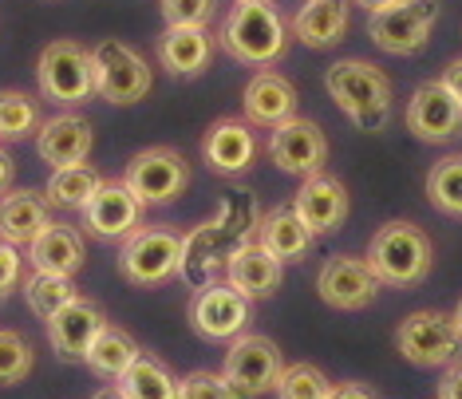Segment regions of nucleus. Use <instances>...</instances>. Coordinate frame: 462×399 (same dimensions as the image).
Instances as JSON below:
<instances>
[{"label": "nucleus", "mask_w": 462, "mask_h": 399, "mask_svg": "<svg viewBox=\"0 0 462 399\" xmlns=\"http://www.w3.org/2000/svg\"><path fill=\"white\" fill-rule=\"evenodd\" d=\"M249 312H254V301L241 297L229 281H209V285L194 289L190 329L209 344L237 340V336L249 329Z\"/></svg>", "instance_id": "obj_11"}, {"label": "nucleus", "mask_w": 462, "mask_h": 399, "mask_svg": "<svg viewBox=\"0 0 462 399\" xmlns=\"http://www.w3.org/2000/svg\"><path fill=\"white\" fill-rule=\"evenodd\" d=\"M217 36L209 28H166L154 44V60L166 76L174 79H198L214 64Z\"/></svg>", "instance_id": "obj_20"}, {"label": "nucleus", "mask_w": 462, "mask_h": 399, "mask_svg": "<svg viewBox=\"0 0 462 399\" xmlns=\"http://www.w3.org/2000/svg\"><path fill=\"white\" fill-rule=\"evenodd\" d=\"M297 88H292L289 76H281V71L273 68H261L254 79L245 83V91H241V111H245V119L254 123V127H281L285 119L297 115Z\"/></svg>", "instance_id": "obj_21"}, {"label": "nucleus", "mask_w": 462, "mask_h": 399, "mask_svg": "<svg viewBox=\"0 0 462 399\" xmlns=\"http://www.w3.org/2000/svg\"><path fill=\"white\" fill-rule=\"evenodd\" d=\"M119 273L134 289L174 281L182 273V234L166 226H139L119 249Z\"/></svg>", "instance_id": "obj_5"}, {"label": "nucleus", "mask_w": 462, "mask_h": 399, "mask_svg": "<svg viewBox=\"0 0 462 399\" xmlns=\"http://www.w3.org/2000/svg\"><path fill=\"white\" fill-rule=\"evenodd\" d=\"M40 96L56 103L60 111H76L88 99H96V60L91 48L79 40H51L36 60Z\"/></svg>", "instance_id": "obj_4"}, {"label": "nucleus", "mask_w": 462, "mask_h": 399, "mask_svg": "<svg viewBox=\"0 0 462 399\" xmlns=\"http://www.w3.org/2000/svg\"><path fill=\"white\" fill-rule=\"evenodd\" d=\"M91 146H96V127H91V119H83L79 111L51 115V119H44L36 131V154L51 166V171L88 162Z\"/></svg>", "instance_id": "obj_18"}, {"label": "nucleus", "mask_w": 462, "mask_h": 399, "mask_svg": "<svg viewBox=\"0 0 462 399\" xmlns=\"http://www.w3.org/2000/svg\"><path fill=\"white\" fill-rule=\"evenodd\" d=\"M328 387L332 380L317 364H285V372H281L273 392H277V399H324Z\"/></svg>", "instance_id": "obj_34"}, {"label": "nucleus", "mask_w": 462, "mask_h": 399, "mask_svg": "<svg viewBox=\"0 0 462 399\" xmlns=\"http://www.w3.org/2000/svg\"><path fill=\"white\" fill-rule=\"evenodd\" d=\"M439 0H392L367 13V40L387 56H415L439 24Z\"/></svg>", "instance_id": "obj_6"}, {"label": "nucleus", "mask_w": 462, "mask_h": 399, "mask_svg": "<svg viewBox=\"0 0 462 399\" xmlns=\"http://www.w3.org/2000/svg\"><path fill=\"white\" fill-rule=\"evenodd\" d=\"M395 348L415 367H450L462 352V332H458V324L450 312L419 309L411 317L399 320Z\"/></svg>", "instance_id": "obj_8"}, {"label": "nucleus", "mask_w": 462, "mask_h": 399, "mask_svg": "<svg viewBox=\"0 0 462 399\" xmlns=\"http://www.w3.org/2000/svg\"><path fill=\"white\" fill-rule=\"evenodd\" d=\"M217 48L245 68H273L289 51V24L273 0H237L217 24Z\"/></svg>", "instance_id": "obj_1"}, {"label": "nucleus", "mask_w": 462, "mask_h": 399, "mask_svg": "<svg viewBox=\"0 0 462 399\" xmlns=\"http://www.w3.org/2000/svg\"><path fill=\"white\" fill-rule=\"evenodd\" d=\"M352 5H360V8H367V13H375V8L392 5V0H352Z\"/></svg>", "instance_id": "obj_43"}, {"label": "nucleus", "mask_w": 462, "mask_h": 399, "mask_svg": "<svg viewBox=\"0 0 462 399\" xmlns=\"http://www.w3.org/2000/svg\"><path fill=\"white\" fill-rule=\"evenodd\" d=\"M439 83H443L450 96H455V99L462 103V56H458V60H450V64L443 68V76H439Z\"/></svg>", "instance_id": "obj_40"}, {"label": "nucleus", "mask_w": 462, "mask_h": 399, "mask_svg": "<svg viewBox=\"0 0 462 399\" xmlns=\"http://www.w3.org/2000/svg\"><path fill=\"white\" fill-rule=\"evenodd\" d=\"M367 265L383 289H415L435 269V246L415 222H387L367 241Z\"/></svg>", "instance_id": "obj_3"}, {"label": "nucleus", "mask_w": 462, "mask_h": 399, "mask_svg": "<svg viewBox=\"0 0 462 399\" xmlns=\"http://www.w3.org/2000/svg\"><path fill=\"white\" fill-rule=\"evenodd\" d=\"M13 178H16V162H13V154L0 146V194L13 190Z\"/></svg>", "instance_id": "obj_41"}, {"label": "nucleus", "mask_w": 462, "mask_h": 399, "mask_svg": "<svg viewBox=\"0 0 462 399\" xmlns=\"http://www.w3.org/2000/svg\"><path fill=\"white\" fill-rule=\"evenodd\" d=\"M51 226V206L44 190H8L0 194V237L28 249Z\"/></svg>", "instance_id": "obj_25"}, {"label": "nucleus", "mask_w": 462, "mask_h": 399, "mask_svg": "<svg viewBox=\"0 0 462 399\" xmlns=\"http://www.w3.org/2000/svg\"><path fill=\"white\" fill-rule=\"evenodd\" d=\"M403 123L419 143H430V146L455 143L462 135V103L450 96L439 79H427V83H419L411 91V99H407Z\"/></svg>", "instance_id": "obj_15"}, {"label": "nucleus", "mask_w": 462, "mask_h": 399, "mask_svg": "<svg viewBox=\"0 0 462 399\" xmlns=\"http://www.w3.org/2000/svg\"><path fill=\"white\" fill-rule=\"evenodd\" d=\"M257 241L281 261V265H289V261L309 257L317 237H312V229L297 218V209L292 206H273L269 214L257 222Z\"/></svg>", "instance_id": "obj_26"}, {"label": "nucleus", "mask_w": 462, "mask_h": 399, "mask_svg": "<svg viewBox=\"0 0 462 399\" xmlns=\"http://www.w3.org/2000/svg\"><path fill=\"white\" fill-rule=\"evenodd\" d=\"M123 182L134 190V198L151 206H171L190 186V162L174 151V146H146L123 171Z\"/></svg>", "instance_id": "obj_9"}, {"label": "nucleus", "mask_w": 462, "mask_h": 399, "mask_svg": "<svg viewBox=\"0 0 462 399\" xmlns=\"http://www.w3.org/2000/svg\"><path fill=\"white\" fill-rule=\"evenodd\" d=\"M285 372V356H281L277 340L261 332H241L226 352V364H222V376L237 387L241 399H261L265 392H273Z\"/></svg>", "instance_id": "obj_10"}, {"label": "nucleus", "mask_w": 462, "mask_h": 399, "mask_svg": "<svg viewBox=\"0 0 462 399\" xmlns=\"http://www.w3.org/2000/svg\"><path fill=\"white\" fill-rule=\"evenodd\" d=\"M324 399H380V395H375L367 384L348 380V384H332V387H328V395H324Z\"/></svg>", "instance_id": "obj_39"}, {"label": "nucleus", "mask_w": 462, "mask_h": 399, "mask_svg": "<svg viewBox=\"0 0 462 399\" xmlns=\"http://www.w3.org/2000/svg\"><path fill=\"white\" fill-rule=\"evenodd\" d=\"M20 285H24V254H20V246L0 237V304L13 297Z\"/></svg>", "instance_id": "obj_37"}, {"label": "nucleus", "mask_w": 462, "mask_h": 399, "mask_svg": "<svg viewBox=\"0 0 462 399\" xmlns=\"http://www.w3.org/2000/svg\"><path fill=\"white\" fill-rule=\"evenodd\" d=\"M40 131L36 99L24 91H0V143H20Z\"/></svg>", "instance_id": "obj_32"}, {"label": "nucleus", "mask_w": 462, "mask_h": 399, "mask_svg": "<svg viewBox=\"0 0 462 399\" xmlns=\"http://www.w3.org/2000/svg\"><path fill=\"white\" fill-rule=\"evenodd\" d=\"M439 399H462V360H455L439 380Z\"/></svg>", "instance_id": "obj_38"}, {"label": "nucleus", "mask_w": 462, "mask_h": 399, "mask_svg": "<svg viewBox=\"0 0 462 399\" xmlns=\"http://www.w3.org/2000/svg\"><path fill=\"white\" fill-rule=\"evenodd\" d=\"M91 60H96V99L115 103V107H131V103L146 99L154 68L139 48L123 44V40H103L91 48Z\"/></svg>", "instance_id": "obj_7"}, {"label": "nucleus", "mask_w": 462, "mask_h": 399, "mask_svg": "<svg viewBox=\"0 0 462 399\" xmlns=\"http://www.w3.org/2000/svg\"><path fill=\"white\" fill-rule=\"evenodd\" d=\"M281 277H285V265H281V261L273 257L257 237L245 241V246H241L237 254L229 257V265H226V281L249 301L273 297V292L281 289Z\"/></svg>", "instance_id": "obj_22"}, {"label": "nucleus", "mask_w": 462, "mask_h": 399, "mask_svg": "<svg viewBox=\"0 0 462 399\" xmlns=\"http://www.w3.org/2000/svg\"><path fill=\"white\" fill-rule=\"evenodd\" d=\"M234 5H237V0H234Z\"/></svg>", "instance_id": "obj_45"}, {"label": "nucleus", "mask_w": 462, "mask_h": 399, "mask_svg": "<svg viewBox=\"0 0 462 399\" xmlns=\"http://www.w3.org/2000/svg\"><path fill=\"white\" fill-rule=\"evenodd\" d=\"M292 209H297V218L312 229V237H328L348 222L352 198H348V186H344L340 178L320 171V174L300 178V190L292 198Z\"/></svg>", "instance_id": "obj_16"}, {"label": "nucleus", "mask_w": 462, "mask_h": 399, "mask_svg": "<svg viewBox=\"0 0 462 399\" xmlns=\"http://www.w3.org/2000/svg\"><path fill=\"white\" fill-rule=\"evenodd\" d=\"M103 324H107V317H103L99 301L76 292V297L48 320V344L56 348L60 360H83V352L91 348V340L99 336Z\"/></svg>", "instance_id": "obj_19"}, {"label": "nucleus", "mask_w": 462, "mask_h": 399, "mask_svg": "<svg viewBox=\"0 0 462 399\" xmlns=\"http://www.w3.org/2000/svg\"><path fill=\"white\" fill-rule=\"evenodd\" d=\"M139 356H143V348L127 329H119V324H103L99 336L91 340V348L83 352V364H88L96 376H103V380H119Z\"/></svg>", "instance_id": "obj_27"}, {"label": "nucleus", "mask_w": 462, "mask_h": 399, "mask_svg": "<svg viewBox=\"0 0 462 399\" xmlns=\"http://www.w3.org/2000/svg\"><path fill=\"white\" fill-rule=\"evenodd\" d=\"M143 214L146 206L134 198V190L123 178H111V182H103L96 194H91V202L79 209V226L88 237L96 241H127L134 229L143 226Z\"/></svg>", "instance_id": "obj_12"}, {"label": "nucleus", "mask_w": 462, "mask_h": 399, "mask_svg": "<svg viewBox=\"0 0 462 399\" xmlns=\"http://www.w3.org/2000/svg\"><path fill=\"white\" fill-rule=\"evenodd\" d=\"M352 24V0H304L300 13L292 16V36L312 51H328L348 36Z\"/></svg>", "instance_id": "obj_23"}, {"label": "nucleus", "mask_w": 462, "mask_h": 399, "mask_svg": "<svg viewBox=\"0 0 462 399\" xmlns=\"http://www.w3.org/2000/svg\"><path fill=\"white\" fill-rule=\"evenodd\" d=\"M107 182L91 162H76V166H60L48 174L44 182V198L51 209H83L91 202V194Z\"/></svg>", "instance_id": "obj_28"}, {"label": "nucleus", "mask_w": 462, "mask_h": 399, "mask_svg": "<svg viewBox=\"0 0 462 399\" xmlns=\"http://www.w3.org/2000/svg\"><path fill=\"white\" fill-rule=\"evenodd\" d=\"M450 317H455V324H458V332H462V301L455 304V312H450Z\"/></svg>", "instance_id": "obj_44"}, {"label": "nucleus", "mask_w": 462, "mask_h": 399, "mask_svg": "<svg viewBox=\"0 0 462 399\" xmlns=\"http://www.w3.org/2000/svg\"><path fill=\"white\" fill-rule=\"evenodd\" d=\"M265 151L281 174L309 178V174H320L324 162H328V135L320 131V123L292 115V119L269 131Z\"/></svg>", "instance_id": "obj_13"}, {"label": "nucleus", "mask_w": 462, "mask_h": 399, "mask_svg": "<svg viewBox=\"0 0 462 399\" xmlns=\"http://www.w3.org/2000/svg\"><path fill=\"white\" fill-rule=\"evenodd\" d=\"M20 292H24L32 317L48 324L71 297H76V285H71V277H60V273H40V269H32V277H24Z\"/></svg>", "instance_id": "obj_31"}, {"label": "nucleus", "mask_w": 462, "mask_h": 399, "mask_svg": "<svg viewBox=\"0 0 462 399\" xmlns=\"http://www.w3.org/2000/svg\"><path fill=\"white\" fill-rule=\"evenodd\" d=\"M28 261H32V269H40V273L76 277V273L83 269V261H88V241H83V229L51 218V226L32 241V246H28Z\"/></svg>", "instance_id": "obj_24"}, {"label": "nucleus", "mask_w": 462, "mask_h": 399, "mask_svg": "<svg viewBox=\"0 0 462 399\" xmlns=\"http://www.w3.org/2000/svg\"><path fill=\"white\" fill-rule=\"evenodd\" d=\"M257 135L249 119H217L202 135V162L222 178H241L254 171Z\"/></svg>", "instance_id": "obj_17"}, {"label": "nucleus", "mask_w": 462, "mask_h": 399, "mask_svg": "<svg viewBox=\"0 0 462 399\" xmlns=\"http://www.w3.org/2000/svg\"><path fill=\"white\" fill-rule=\"evenodd\" d=\"M423 186H427V202L439 214L462 222V154H447V159L430 162Z\"/></svg>", "instance_id": "obj_30"}, {"label": "nucleus", "mask_w": 462, "mask_h": 399, "mask_svg": "<svg viewBox=\"0 0 462 399\" xmlns=\"http://www.w3.org/2000/svg\"><path fill=\"white\" fill-rule=\"evenodd\" d=\"M178 399H241L222 372H190L178 380Z\"/></svg>", "instance_id": "obj_36"}, {"label": "nucleus", "mask_w": 462, "mask_h": 399, "mask_svg": "<svg viewBox=\"0 0 462 399\" xmlns=\"http://www.w3.org/2000/svg\"><path fill=\"white\" fill-rule=\"evenodd\" d=\"M324 91L356 131L380 135L392 123V79L372 60H336L324 71Z\"/></svg>", "instance_id": "obj_2"}, {"label": "nucleus", "mask_w": 462, "mask_h": 399, "mask_svg": "<svg viewBox=\"0 0 462 399\" xmlns=\"http://www.w3.org/2000/svg\"><path fill=\"white\" fill-rule=\"evenodd\" d=\"M36 367L32 344L24 340L16 329H0V387L24 384Z\"/></svg>", "instance_id": "obj_33"}, {"label": "nucleus", "mask_w": 462, "mask_h": 399, "mask_svg": "<svg viewBox=\"0 0 462 399\" xmlns=\"http://www.w3.org/2000/svg\"><path fill=\"white\" fill-rule=\"evenodd\" d=\"M91 399H127V395H123V392H119V387H103V392H96V395H91Z\"/></svg>", "instance_id": "obj_42"}, {"label": "nucleus", "mask_w": 462, "mask_h": 399, "mask_svg": "<svg viewBox=\"0 0 462 399\" xmlns=\"http://www.w3.org/2000/svg\"><path fill=\"white\" fill-rule=\"evenodd\" d=\"M380 277L372 273L367 257H352V254H336L320 265L317 273V292L320 301L336 312H360L367 304H375L380 297Z\"/></svg>", "instance_id": "obj_14"}, {"label": "nucleus", "mask_w": 462, "mask_h": 399, "mask_svg": "<svg viewBox=\"0 0 462 399\" xmlns=\"http://www.w3.org/2000/svg\"><path fill=\"white\" fill-rule=\"evenodd\" d=\"M115 387L127 399H178V376L159 356H146V352L115 380Z\"/></svg>", "instance_id": "obj_29"}, {"label": "nucleus", "mask_w": 462, "mask_h": 399, "mask_svg": "<svg viewBox=\"0 0 462 399\" xmlns=\"http://www.w3.org/2000/svg\"><path fill=\"white\" fill-rule=\"evenodd\" d=\"M166 28H209L217 16L214 0H159Z\"/></svg>", "instance_id": "obj_35"}]
</instances>
